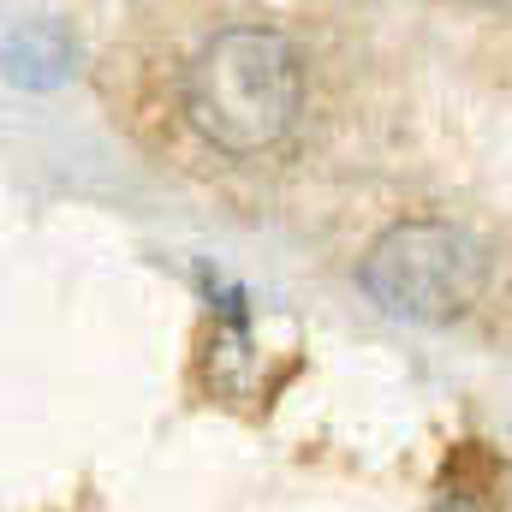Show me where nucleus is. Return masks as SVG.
<instances>
[{
	"label": "nucleus",
	"mask_w": 512,
	"mask_h": 512,
	"mask_svg": "<svg viewBox=\"0 0 512 512\" xmlns=\"http://www.w3.org/2000/svg\"><path fill=\"white\" fill-rule=\"evenodd\" d=\"M483 245L447 221H399L370 245L358 280L387 316L405 322H453L483 292Z\"/></svg>",
	"instance_id": "nucleus-2"
},
{
	"label": "nucleus",
	"mask_w": 512,
	"mask_h": 512,
	"mask_svg": "<svg viewBox=\"0 0 512 512\" xmlns=\"http://www.w3.org/2000/svg\"><path fill=\"white\" fill-rule=\"evenodd\" d=\"M304 102V72L298 54L280 30L233 24L185 72V114L215 149L227 155H262L280 143Z\"/></svg>",
	"instance_id": "nucleus-1"
},
{
	"label": "nucleus",
	"mask_w": 512,
	"mask_h": 512,
	"mask_svg": "<svg viewBox=\"0 0 512 512\" xmlns=\"http://www.w3.org/2000/svg\"><path fill=\"white\" fill-rule=\"evenodd\" d=\"M435 512H477V507H471V501H441Z\"/></svg>",
	"instance_id": "nucleus-3"
}]
</instances>
